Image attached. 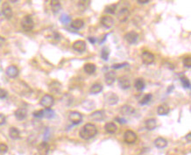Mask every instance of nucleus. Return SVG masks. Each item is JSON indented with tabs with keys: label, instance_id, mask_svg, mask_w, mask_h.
I'll use <instances>...</instances> for the list:
<instances>
[{
	"label": "nucleus",
	"instance_id": "nucleus-18",
	"mask_svg": "<svg viewBox=\"0 0 191 155\" xmlns=\"http://www.w3.org/2000/svg\"><path fill=\"white\" fill-rule=\"evenodd\" d=\"M49 152V145L47 142H42L38 146V153L40 155H47Z\"/></svg>",
	"mask_w": 191,
	"mask_h": 155
},
{
	"label": "nucleus",
	"instance_id": "nucleus-23",
	"mask_svg": "<svg viewBox=\"0 0 191 155\" xmlns=\"http://www.w3.org/2000/svg\"><path fill=\"white\" fill-rule=\"evenodd\" d=\"M50 6L51 10L54 14L59 12V11L61 9V5H60V1H58V0H52V1H50Z\"/></svg>",
	"mask_w": 191,
	"mask_h": 155
},
{
	"label": "nucleus",
	"instance_id": "nucleus-5",
	"mask_svg": "<svg viewBox=\"0 0 191 155\" xmlns=\"http://www.w3.org/2000/svg\"><path fill=\"white\" fill-rule=\"evenodd\" d=\"M155 57L151 52L145 51L141 53V61L145 65H151L154 62Z\"/></svg>",
	"mask_w": 191,
	"mask_h": 155
},
{
	"label": "nucleus",
	"instance_id": "nucleus-10",
	"mask_svg": "<svg viewBox=\"0 0 191 155\" xmlns=\"http://www.w3.org/2000/svg\"><path fill=\"white\" fill-rule=\"evenodd\" d=\"M90 118L92 121H97V122L103 121L105 118V112L102 110L96 111L90 115Z\"/></svg>",
	"mask_w": 191,
	"mask_h": 155
},
{
	"label": "nucleus",
	"instance_id": "nucleus-1",
	"mask_svg": "<svg viewBox=\"0 0 191 155\" xmlns=\"http://www.w3.org/2000/svg\"><path fill=\"white\" fill-rule=\"evenodd\" d=\"M97 134V128L95 124H91V123H88L85 125H83L79 132L81 138L85 140L91 139Z\"/></svg>",
	"mask_w": 191,
	"mask_h": 155
},
{
	"label": "nucleus",
	"instance_id": "nucleus-31",
	"mask_svg": "<svg viewBox=\"0 0 191 155\" xmlns=\"http://www.w3.org/2000/svg\"><path fill=\"white\" fill-rule=\"evenodd\" d=\"M109 55H110V49L107 47H103L102 51H101V58L103 61H108L109 59Z\"/></svg>",
	"mask_w": 191,
	"mask_h": 155
},
{
	"label": "nucleus",
	"instance_id": "nucleus-32",
	"mask_svg": "<svg viewBox=\"0 0 191 155\" xmlns=\"http://www.w3.org/2000/svg\"><path fill=\"white\" fill-rule=\"evenodd\" d=\"M91 4V1H86V0H82V1H79L78 4H77V6L79 8V10L81 11H85L88 6L90 5Z\"/></svg>",
	"mask_w": 191,
	"mask_h": 155
},
{
	"label": "nucleus",
	"instance_id": "nucleus-27",
	"mask_svg": "<svg viewBox=\"0 0 191 155\" xmlns=\"http://www.w3.org/2000/svg\"><path fill=\"white\" fill-rule=\"evenodd\" d=\"M9 136L12 139H19L20 138V131L16 127H11L9 130Z\"/></svg>",
	"mask_w": 191,
	"mask_h": 155
},
{
	"label": "nucleus",
	"instance_id": "nucleus-25",
	"mask_svg": "<svg viewBox=\"0 0 191 155\" xmlns=\"http://www.w3.org/2000/svg\"><path fill=\"white\" fill-rule=\"evenodd\" d=\"M104 129H105L106 132H108V133H110V134H113V133H115V132H117L118 127H117V125L114 124V123L110 122V123L105 124V125H104Z\"/></svg>",
	"mask_w": 191,
	"mask_h": 155
},
{
	"label": "nucleus",
	"instance_id": "nucleus-34",
	"mask_svg": "<svg viewBox=\"0 0 191 155\" xmlns=\"http://www.w3.org/2000/svg\"><path fill=\"white\" fill-rule=\"evenodd\" d=\"M152 97V94H146L142 99H141V101L140 102L141 105H145V104H147V103H149L150 101H151Z\"/></svg>",
	"mask_w": 191,
	"mask_h": 155
},
{
	"label": "nucleus",
	"instance_id": "nucleus-22",
	"mask_svg": "<svg viewBox=\"0 0 191 155\" xmlns=\"http://www.w3.org/2000/svg\"><path fill=\"white\" fill-rule=\"evenodd\" d=\"M83 70L88 74H93L97 70V67L94 63H86L83 67Z\"/></svg>",
	"mask_w": 191,
	"mask_h": 155
},
{
	"label": "nucleus",
	"instance_id": "nucleus-4",
	"mask_svg": "<svg viewBox=\"0 0 191 155\" xmlns=\"http://www.w3.org/2000/svg\"><path fill=\"white\" fill-rule=\"evenodd\" d=\"M40 103L45 109H50L54 103V99L51 95H45L40 99Z\"/></svg>",
	"mask_w": 191,
	"mask_h": 155
},
{
	"label": "nucleus",
	"instance_id": "nucleus-36",
	"mask_svg": "<svg viewBox=\"0 0 191 155\" xmlns=\"http://www.w3.org/2000/svg\"><path fill=\"white\" fill-rule=\"evenodd\" d=\"M44 117H46L47 118H52L54 117V111L51 109H46L44 110Z\"/></svg>",
	"mask_w": 191,
	"mask_h": 155
},
{
	"label": "nucleus",
	"instance_id": "nucleus-38",
	"mask_svg": "<svg viewBox=\"0 0 191 155\" xmlns=\"http://www.w3.org/2000/svg\"><path fill=\"white\" fill-rule=\"evenodd\" d=\"M183 65L186 67V68H189L191 67V58L189 56H187V57H185L184 59H183Z\"/></svg>",
	"mask_w": 191,
	"mask_h": 155
},
{
	"label": "nucleus",
	"instance_id": "nucleus-16",
	"mask_svg": "<svg viewBox=\"0 0 191 155\" xmlns=\"http://www.w3.org/2000/svg\"><path fill=\"white\" fill-rule=\"evenodd\" d=\"M48 89H49V90L52 93L58 94L60 91V90H61V84L59 82H57V81H53L49 84Z\"/></svg>",
	"mask_w": 191,
	"mask_h": 155
},
{
	"label": "nucleus",
	"instance_id": "nucleus-43",
	"mask_svg": "<svg viewBox=\"0 0 191 155\" xmlns=\"http://www.w3.org/2000/svg\"><path fill=\"white\" fill-rule=\"evenodd\" d=\"M6 123V117L4 114L0 113V125H3Z\"/></svg>",
	"mask_w": 191,
	"mask_h": 155
},
{
	"label": "nucleus",
	"instance_id": "nucleus-11",
	"mask_svg": "<svg viewBox=\"0 0 191 155\" xmlns=\"http://www.w3.org/2000/svg\"><path fill=\"white\" fill-rule=\"evenodd\" d=\"M72 47L75 51H76L77 53H83L86 50V42L84 41H76L73 43Z\"/></svg>",
	"mask_w": 191,
	"mask_h": 155
},
{
	"label": "nucleus",
	"instance_id": "nucleus-24",
	"mask_svg": "<svg viewBox=\"0 0 191 155\" xmlns=\"http://www.w3.org/2000/svg\"><path fill=\"white\" fill-rule=\"evenodd\" d=\"M145 126L149 131L154 130L156 128V126H157V121H156V119L155 118H149V119L146 120Z\"/></svg>",
	"mask_w": 191,
	"mask_h": 155
},
{
	"label": "nucleus",
	"instance_id": "nucleus-14",
	"mask_svg": "<svg viewBox=\"0 0 191 155\" xmlns=\"http://www.w3.org/2000/svg\"><path fill=\"white\" fill-rule=\"evenodd\" d=\"M5 73H6V74H7L10 78H16V77L19 75L20 71H19V68H18L16 66L11 65V66H9V67L6 68Z\"/></svg>",
	"mask_w": 191,
	"mask_h": 155
},
{
	"label": "nucleus",
	"instance_id": "nucleus-8",
	"mask_svg": "<svg viewBox=\"0 0 191 155\" xmlns=\"http://www.w3.org/2000/svg\"><path fill=\"white\" fill-rule=\"evenodd\" d=\"M2 13H3V15L5 16V19H7V20L11 19L13 12H12V9L10 6L9 3H7V2L3 3V5H2Z\"/></svg>",
	"mask_w": 191,
	"mask_h": 155
},
{
	"label": "nucleus",
	"instance_id": "nucleus-40",
	"mask_svg": "<svg viewBox=\"0 0 191 155\" xmlns=\"http://www.w3.org/2000/svg\"><path fill=\"white\" fill-rule=\"evenodd\" d=\"M8 151V146L5 144H0V153H5Z\"/></svg>",
	"mask_w": 191,
	"mask_h": 155
},
{
	"label": "nucleus",
	"instance_id": "nucleus-37",
	"mask_svg": "<svg viewBox=\"0 0 191 155\" xmlns=\"http://www.w3.org/2000/svg\"><path fill=\"white\" fill-rule=\"evenodd\" d=\"M60 20L62 24L67 25V24H69V23L71 22V18L68 15H61L60 18Z\"/></svg>",
	"mask_w": 191,
	"mask_h": 155
},
{
	"label": "nucleus",
	"instance_id": "nucleus-47",
	"mask_svg": "<svg viewBox=\"0 0 191 155\" xmlns=\"http://www.w3.org/2000/svg\"><path fill=\"white\" fill-rule=\"evenodd\" d=\"M91 42V44H95L96 41H97V39H95V38H92V37H89V39H88Z\"/></svg>",
	"mask_w": 191,
	"mask_h": 155
},
{
	"label": "nucleus",
	"instance_id": "nucleus-46",
	"mask_svg": "<svg viewBox=\"0 0 191 155\" xmlns=\"http://www.w3.org/2000/svg\"><path fill=\"white\" fill-rule=\"evenodd\" d=\"M137 2H138L139 4H147V3L150 2V0H138Z\"/></svg>",
	"mask_w": 191,
	"mask_h": 155
},
{
	"label": "nucleus",
	"instance_id": "nucleus-3",
	"mask_svg": "<svg viewBox=\"0 0 191 155\" xmlns=\"http://www.w3.org/2000/svg\"><path fill=\"white\" fill-rule=\"evenodd\" d=\"M124 38H125V41L127 42L128 44L133 45V44H135L136 42L139 41L140 35H139V33L136 32L131 31L128 32L127 33H125V36H124Z\"/></svg>",
	"mask_w": 191,
	"mask_h": 155
},
{
	"label": "nucleus",
	"instance_id": "nucleus-28",
	"mask_svg": "<svg viewBox=\"0 0 191 155\" xmlns=\"http://www.w3.org/2000/svg\"><path fill=\"white\" fill-rule=\"evenodd\" d=\"M103 90V85L101 83H94L90 89V92L91 94H98L100 93L101 91Z\"/></svg>",
	"mask_w": 191,
	"mask_h": 155
},
{
	"label": "nucleus",
	"instance_id": "nucleus-48",
	"mask_svg": "<svg viewBox=\"0 0 191 155\" xmlns=\"http://www.w3.org/2000/svg\"><path fill=\"white\" fill-rule=\"evenodd\" d=\"M5 40L2 36H0V47H2L5 44Z\"/></svg>",
	"mask_w": 191,
	"mask_h": 155
},
{
	"label": "nucleus",
	"instance_id": "nucleus-35",
	"mask_svg": "<svg viewBox=\"0 0 191 155\" xmlns=\"http://www.w3.org/2000/svg\"><path fill=\"white\" fill-rule=\"evenodd\" d=\"M180 79H181V82L184 88H187V89H189L190 88V83H189V79L187 77L181 76Z\"/></svg>",
	"mask_w": 191,
	"mask_h": 155
},
{
	"label": "nucleus",
	"instance_id": "nucleus-17",
	"mask_svg": "<svg viewBox=\"0 0 191 155\" xmlns=\"http://www.w3.org/2000/svg\"><path fill=\"white\" fill-rule=\"evenodd\" d=\"M104 79L108 85H112L116 80V74L114 71H108L104 74Z\"/></svg>",
	"mask_w": 191,
	"mask_h": 155
},
{
	"label": "nucleus",
	"instance_id": "nucleus-41",
	"mask_svg": "<svg viewBox=\"0 0 191 155\" xmlns=\"http://www.w3.org/2000/svg\"><path fill=\"white\" fill-rule=\"evenodd\" d=\"M128 63L127 62H125V63H119V64H115L112 66V68H115V69H118V68H124L125 66H127Z\"/></svg>",
	"mask_w": 191,
	"mask_h": 155
},
{
	"label": "nucleus",
	"instance_id": "nucleus-13",
	"mask_svg": "<svg viewBox=\"0 0 191 155\" xmlns=\"http://www.w3.org/2000/svg\"><path fill=\"white\" fill-rule=\"evenodd\" d=\"M101 25L105 28H111L114 25V20L111 16H103L100 20Z\"/></svg>",
	"mask_w": 191,
	"mask_h": 155
},
{
	"label": "nucleus",
	"instance_id": "nucleus-12",
	"mask_svg": "<svg viewBox=\"0 0 191 155\" xmlns=\"http://www.w3.org/2000/svg\"><path fill=\"white\" fill-rule=\"evenodd\" d=\"M129 16H130V11L128 10L127 8H123L119 11L117 17H118V20H119V22L124 23L128 20Z\"/></svg>",
	"mask_w": 191,
	"mask_h": 155
},
{
	"label": "nucleus",
	"instance_id": "nucleus-26",
	"mask_svg": "<svg viewBox=\"0 0 191 155\" xmlns=\"http://www.w3.org/2000/svg\"><path fill=\"white\" fill-rule=\"evenodd\" d=\"M84 26V22L80 20V19H77V20H75L71 22V27L73 29H75V30H80L81 28H82Z\"/></svg>",
	"mask_w": 191,
	"mask_h": 155
},
{
	"label": "nucleus",
	"instance_id": "nucleus-30",
	"mask_svg": "<svg viewBox=\"0 0 191 155\" xmlns=\"http://www.w3.org/2000/svg\"><path fill=\"white\" fill-rule=\"evenodd\" d=\"M121 113L123 115H125V116H129V115H131L135 112L134 109H132L131 106H128V105H125L121 108L120 110Z\"/></svg>",
	"mask_w": 191,
	"mask_h": 155
},
{
	"label": "nucleus",
	"instance_id": "nucleus-42",
	"mask_svg": "<svg viewBox=\"0 0 191 155\" xmlns=\"http://www.w3.org/2000/svg\"><path fill=\"white\" fill-rule=\"evenodd\" d=\"M7 95H8V93L5 90L0 88V99H5L7 96Z\"/></svg>",
	"mask_w": 191,
	"mask_h": 155
},
{
	"label": "nucleus",
	"instance_id": "nucleus-6",
	"mask_svg": "<svg viewBox=\"0 0 191 155\" xmlns=\"http://www.w3.org/2000/svg\"><path fill=\"white\" fill-rule=\"evenodd\" d=\"M124 140L127 144H134L137 140V134L131 130H127L124 133Z\"/></svg>",
	"mask_w": 191,
	"mask_h": 155
},
{
	"label": "nucleus",
	"instance_id": "nucleus-45",
	"mask_svg": "<svg viewBox=\"0 0 191 155\" xmlns=\"http://www.w3.org/2000/svg\"><path fill=\"white\" fill-rule=\"evenodd\" d=\"M185 139L187 140L188 143H190L191 142V133H188L187 136L185 137Z\"/></svg>",
	"mask_w": 191,
	"mask_h": 155
},
{
	"label": "nucleus",
	"instance_id": "nucleus-21",
	"mask_svg": "<svg viewBox=\"0 0 191 155\" xmlns=\"http://www.w3.org/2000/svg\"><path fill=\"white\" fill-rule=\"evenodd\" d=\"M14 115H15V117L18 120H24L27 116V111L24 108H20L15 111Z\"/></svg>",
	"mask_w": 191,
	"mask_h": 155
},
{
	"label": "nucleus",
	"instance_id": "nucleus-15",
	"mask_svg": "<svg viewBox=\"0 0 191 155\" xmlns=\"http://www.w3.org/2000/svg\"><path fill=\"white\" fill-rule=\"evenodd\" d=\"M119 85L121 89L123 90H128L131 87V83H130V80L126 77V76H123L119 79Z\"/></svg>",
	"mask_w": 191,
	"mask_h": 155
},
{
	"label": "nucleus",
	"instance_id": "nucleus-20",
	"mask_svg": "<svg viewBox=\"0 0 191 155\" xmlns=\"http://www.w3.org/2000/svg\"><path fill=\"white\" fill-rule=\"evenodd\" d=\"M154 145L159 148V149H162V148H165L167 145H168V140L162 137H159L157 138H155L154 140Z\"/></svg>",
	"mask_w": 191,
	"mask_h": 155
},
{
	"label": "nucleus",
	"instance_id": "nucleus-2",
	"mask_svg": "<svg viewBox=\"0 0 191 155\" xmlns=\"http://www.w3.org/2000/svg\"><path fill=\"white\" fill-rule=\"evenodd\" d=\"M21 27L26 32L32 31L34 27V21L31 15H26L21 20Z\"/></svg>",
	"mask_w": 191,
	"mask_h": 155
},
{
	"label": "nucleus",
	"instance_id": "nucleus-7",
	"mask_svg": "<svg viewBox=\"0 0 191 155\" xmlns=\"http://www.w3.org/2000/svg\"><path fill=\"white\" fill-rule=\"evenodd\" d=\"M69 119L72 124H79L82 121V115L78 111H70L69 114Z\"/></svg>",
	"mask_w": 191,
	"mask_h": 155
},
{
	"label": "nucleus",
	"instance_id": "nucleus-29",
	"mask_svg": "<svg viewBox=\"0 0 191 155\" xmlns=\"http://www.w3.org/2000/svg\"><path fill=\"white\" fill-rule=\"evenodd\" d=\"M134 86H135V89L139 91H141L145 89V86H146V83H145V81L142 79V78H138L136 79L135 83H134Z\"/></svg>",
	"mask_w": 191,
	"mask_h": 155
},
{
	"label": "nucleus",
	"instance_id": "nucleus-39",
	"mask_svg": "<svg viewBox=\"0 0 191 155\" xmlns=\"http://www.w3.org/2000/svg\"><path fill=\"white\" fill-rule=\"evenodd\" d=\"M33 117H38V118H40V117H44V110H40V111H34L33 113Z\"/></svg>",
	"mask_w": 191,
	"mask_h": 155
},
{
	"label": "nucleus",
	"instance_id": "nucleus-44",
	"mask_svg": "<svg viewBox=\"0 0 191 155\" xmlns=\"http://www.w3.org/2000/svg\"><path fill=\"white\" fill-rule=\"evenodd\" d=\"M115 120L118 121V122L120 123V124H125V123H126V120H125V118H121V117H116Z\"/></svg>",
	"mask_w": 191,
	"mask_h": 155
},
{
	"label": "nucleus",
	"instance_id": "nucleus-33",
	"mask_svg": "<svg viewBox=\"0 0 191 155\" xmlns=\"http://www.w3.org/2000/svg\"><path fill=\"white\" fill-rule=\"evenodd\" d=\"M116 11H117V5L112 4V5H109L108 6H106L104 11L109 14H115Z\"/></svg>",
	"mask_w": 191,
	"mask_h": 155
},
{
	"label": "nucleus",
	"instance_id": "nucleus-19",
	"mask_svg": "<svg viewBox=\"0 0 191 155\" xmlns=\"http://www.w3.org/2000/svg\"><path fill=\"white\" fill-rule=\"evenodd\" d=\"M169 111H170V108L166 103L161 104L157 108V113L159 114L160 116H166V115H168V114L169 113Z\"/></svg>",
	"mask_w": 191,
	"mask_h": 155
},
{
	"label": "nucleus",
	"instance_id": "nucleus-9",
	"mask_svg": "<svg viewBox=\"0 0 191 155\" xmlns=\"http://www.w3.org/2000/svg\"><path fill=\"white\" fill-rule=\"evenodd\" d=\"M104 99L106 101V103L110 105H115L117 104L119 98L118 96V95L115 93H112V92H109V93L105 94L104 95Z\"/></svg>",
	"mask_w": 191,
	"mask_h": 155
}]
</instances>
